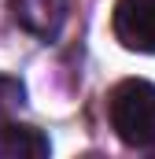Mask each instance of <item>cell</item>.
I'll use <instances>...</instances> for the list:
<instances>
[{
	"label": "cell",
	"instance_id": "1",
	"mask_svg": "<svg viewBox=\"0 0 155 159\" xmlns=\"http://www.w3.org/2000/svg\"><path fill=\"white\" fill-rule=\"evenodd\" d=\"M107 119L122 144L155 148V85L140 78L118 81L107 96Z\"/></svg>",
	"mask_w": 155,
	"mask_h": 159
},
{
	"label": "cell",
	"instance_id": "2",
	"mask_svg": "<svg viewBox=\"0 0 155 159\" xmlns=\"http://www.w3.org/2000/svg\"><path fill=\"white\" fill-rule=\"evenodd\" d=\"M111 30L122 48L155 56V0H118Z\"/></svg>",
	"mask_w": 155,
	"mask_h": 159
},
{
	"label": "cell",
	"instance_id": "3",
	"mask_svg": "<svg viewBox=\"0 0 155 159\" xmlns=\"http://www.w3.org/2000/svg\"><path fill=\"white\" fill-rule=\"evenodd\" d=\"M11 15L37 41H55L67 22V0H11Z\"/></svg>",
	"mask_w": 155,
	"mask_h": 159
},
{
	"label": "cell",
	"instance_id": "4",
	"mask_svg": "<svg viewBox=\"0 0 155 159\" xmlns=\"http://www.w3.org/2000/svg\"><path fill=\"white\" fill-rule=\"evenodd\" d=\"M48 152H52V144L41 129L0 119V156L4 159H41Z\"/></svg>",
	"mask_w": 155,
	"mask_h": 159
},
{
	"label": "cell",
	"instance_id": "5",
	"mask_svg": "<svg viewBox=\"0 0 155 159\" xmlns=\"http://www.w3.org/2000/svg\"><path fill=\"white\" fill-rule=\"evenodd\" d=\"M22 104H26V89H22V81H19V78H7V74H0V119L15 115Z\"/></svg>",
	"mask_w": 155,
	"mask_h": 159
}]
</instances>
